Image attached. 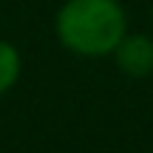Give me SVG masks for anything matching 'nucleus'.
<instances>
[{"label":"nucleus","mask_w":153,"mask_h":153,"mask_svg":"<svg viewBox=\"0 0 153 153\" xmlns=\"http://www.w3.org/2000/svg\"><path fill=\"white\" fill-rule=\"evenodd\" d=\"M54 26L71 54L99 60L114 54L116 43L128 34V17L119 0H65Z\"/></svg>","instance_id":"nucleus-1"},{"label":"nucleus","mask_w":153,"mask_h":153,"mask_svg":"<svg viewBox=\"0 0 153 153\" xmlns=\"http://www.w3.org/2000/svg\"><path fill=\"white\" fill-rule=\"evenodd\" d=\"M116 68L122 74L142 79L153 74V40L148 34H125L114 48Z\"/></svg>","instance_id":"nucleus-2"},{"label":"nucleus","mask_w":153,"mask_h":153,"mask_svg":"<svg viewBox=\"0 0 153 153\" xmlns=\"http://www.w3.org/2000/svg\"><path fill=\"white\" fill-rule=\"evenodd\" d=\"M20 71H23L20 51H17L11 43L0 40V97L17 85V79H20Z\"/></svg>","instance_id":"nucleus-3"}]
</instances>
